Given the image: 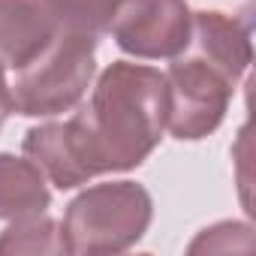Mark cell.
Instances as JSON below:
<instances>
[{
  "instance_id": "1",
  "label": "cell",
  "mask_w": 256,
  "mask_h": 256,
  "mask_svg": "<svg viewBox=\"0 0 256 256\" xmlns=\"http://www.w3.org/2000/svg\"><path fill=\"white\" fill-rule=\"evenodd\" d=\"M96 175L142 166L166 133V76L148 64L114 60L72 114Z\"/></svg>"
},
{
  "instance_id": "2",
  "label": "cell",
  "mask_w": 256,
  "mask_h": 256,
  "mask_svg": "<svg viewBox=\"0 0 256 256\" xmlns=\"http://www.w3.org/2000/svg\"><path fill=\"white\" fill-rule=\"evenodd\" d=\"M154 199L136 181H102L82 190L64 214L60 235L66 253L102 256L139 244L151 226Z\"/></svg>"
},
{
  "instance_id": "3",
  "label": "cell",
  "mask_w": 256,
  "mask_h": 256,
  "mask_svg": "<svg viewBox=\"0 0 256 256\" xmlns=\"http://www.w3.org/2000/svg\"><path fill=\"white\" fill-rule=\"evenodd\" d=\"M96 72V40L72 30H58L48 46L16 70L10 84L12 112L24 118H58L78 108Z\"/></svg>"
},
{
  "instance_id": "4",
  "label": "cell",
  "mask_w": 256,
  "mask_h": 256,
  "mask_svg": "<svg viewBox=\"0 0 256 256\" xmlns=\"http://www.w3.org/2000/svg\"><path fill=\"white\" fill-rule=\"evenodd\" d=\"M166 76V130L181 142L211 136L229 112L235 84L193 54L172 58Z\"/></svg>"
},
{
  "instance_id": "5",
  "label": "cell",
  "mask_w": 256,
  "mask_h": 256,
  "mask_svg": "<svg viewBox=\"0 0 256 256\" xmlns=\"http://www.w3.org/2000/svg\"><path fill=\"white\" fill-rule=\"evenodd\" d=\"M190 18L187 0H120L108 34L136 60H172L190 40Z\"/></svg>"
},
{
  "instance_id": "6",
  "label": "cell",
  "mask_w": 256,
  "mask_h": 256,
  "mask_svg": "<svg viewBox=\"0 0 256 256\" xmlns=\"http://www.w3.org/2000/svg\"><path fill=\"white\" fill-rule=\"evenodd\" d=\"M22 151L46 175V181L54 184L58 190H76L88 184L90 178H96L94 163L88 157V148L82 142V133L72 124V118L48 120V124L28 130Z\"/></svg>"
},
{
  "instance_id": "7",
  "label": "cell",
  "mask_w": 256,
  "mask_h": 256,
  "mask_svg": "<svg viewBox=\"0 0 256 256\" xmlns=\"http://www.w3.org/2000/svg\"><path fill=\"white\" fill-rule=\"evenodd\" d=\"M184 54H193L214 66L223 78L232 84L241 82L253 60L250 46V28L244 18L226 16L220 10H202L190 18V40L184 46Z\"/></svg>"
},
{
  "instance_id": "8",
  "label": "cell",
  "mask_w": 256,
  "mask_h": 256,
  "mask_svg": "<svg viewBox=\"0 0 256 256\" xmlns=\"http://www.w3.org/2000/svg\"><path fill=\"white\" fill-rule=\"evenodd\" d=\"M58 30L46 0H0V66L22 70Z\"/></svg>"
},
{
  "instance_id": "9",
  "label": "cell",
  "mask_w": 256,
  "mask_h": 256,
  "mask_svg": "<svg viewBox=\"0 0 256 256\" xmlns=\"http://www.w3.org/2000/svg\"><path fill=\"white\" fill-rule=\"evenodd\" d=\"M52 202L46 175L28 160L16 154H0V220H22L34 214H46Z\"/></svg>"
},
{
  "instance_id": "10",
  "label": "cell",
  "mask_w": 256,
  "mask_h": 256,
  "mask_svg": "<svg viewBox=\"0 0 256 256\" xmlns=\"http://www.w3.org/2000/svg\"><path fill=\"white\" fill-rule=\"evenodd\" d=\"M22 253H66L60 226L48 214H34L22 220H10L0 232V256H22Z\"/></svg>"
},
{
  "instance_id": "11",
  "label": "cell",
  "mask_w": 256,
  "mask_h": 256,
  "mask_svg": "<svg viewBox=\"0 0 256 256\" xmlns=\"http://www.w3.org/2000/svg\"><path fill=\"white\" fill-rule=\"evenodd\" d=\"M58 28L84 34V36H102L108 34L112 16L120 0H46Z\"/></svg>"
},
{
  "instance_id": "12",
  "label": "cell",
  "mask_w": 256,
  "mask_h": 256,
  "mask_svg": "<svg viewBox=\"0 0 256 256\" xmlns=\"http://www.w3.org/2000/svg\"><path fill=\"white\" fill-rule=\"evenodd\" d=\"M12 114V94H10V82H6V70L0 66V130H4L6 118Z\"/></svg>"
}]
</instances>
